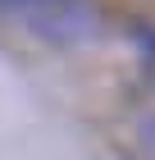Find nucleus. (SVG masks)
<instances>
[{"mask_svg": "<svg viewBox=\"0 0 155 160\" xmlns=\"http://www.w3.org/2000/svg\"><path fill=\"white\" fill-rule=\"evenodd\" d=\"M23 28L41 41H64V46H78V41H91L100 32V9L91 0H55L46 9H36L32 18H23Z\"/></svg>", "mask_w": 155, "mask_h": 160, "instance_id": "nucleus-1", "label": "nucleus"}, {"mask_svg": "<svg viewBox=\"0 0 155 160\" xmlns=\"http://www.w3.org/2000/svg\"><path fill=\"white\" fill-rule=\"evenodd\" d=\"M55 0H0V14H14V18H32L36 9H46Z\"/></svg>", "mask_w": 155, "mask_h": 160, "instance_id": "nucleus-2", "label": "nucleus"}, {"mask_svg": "<svg viewBox=\"0 0 155 160\" xmlns=\"http://www.w3.org/2000/svg\"><path fill=\"white\" fill-rule=\"evenodd\" d=\"M137 142H142V147L155 156V114H146V119L137 123Z\"/></svg>", "mask_w": 155, "mask_h": 160, "instance_id": "nucleus-3", "label": "nucleus"}, {"mask_svg": "<svg viewBox=\"0 0 155 160\" xmlns=\"http://www.w3.org/2000/svg\"><path fill=\"white\" fill-rule=\"evenodd\" d=\"M151 78H155V69H151Z\"/></svg>", "mask_w": 155, "mask_h": 160, "instance_id": "nucleus-4", "label": "nucleus"}]
</instances>
